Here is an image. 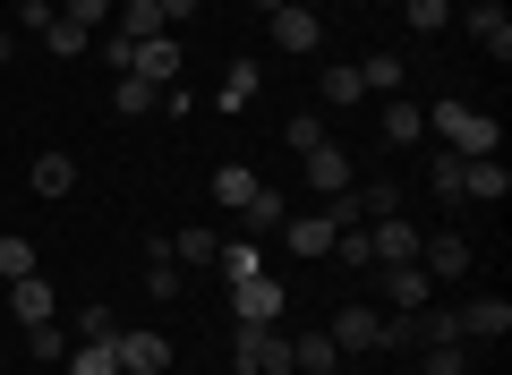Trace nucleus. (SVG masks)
I'll list each match as a JSON object with an SVG mask.
<instances>
[{"instance_id":"obj_13","label":"nucleus","mask_w":512,"mask_h":375,"mask_svg":"<svg viewBox=\"0 0 512 375\" xmlns=\"http://www.w3.org/2000/svg\"><path fill=\"white\" fill-rule=\"evenodd\" d=\"M453 316H461V341H504L512 333V299H470Z\"/></svg>"},{"instance_id":"obj_26","label":"nucleus","mask_w":512,"mask_h":375,"mask_svg":"<svg viewBox=\"0 0 512 375\" xmlns=\"http://www.w3.org/2000/svg\"><path fill=\"white\" fill-rule=\"evenodd\" d=\"M291 248H299V256H333V222H325V214H299V222H291Z\"/></svg>"},{"instance_id":"obj_24","label":"nucleus","mask_w":512,"mask_h":375,"mask_svg":"<svg viewBox=\"0 0 512 375\" xmlns=\"http://www.w3.org/2000/svg\"><path fill=\"white\" fill-rule=\"evenodd\" d=\"M350 197H359L367 222H384V214H402V179H367V188H350Z\"/></svg>"},{"instance_id":"obj_33","label":"nucleus","mask_w":512,"mask_h":375,"mask_svg":"<svg viewBox=\"0 0 512 375\" xmlns=\"http://www.w3.org/2000/svg\"><path fill=\"white\" fill-rule=\"evenodd\" d=\"M461 171H470V162H461L453 145H444V154L427 162V188H436V197H461Z\"/></svg>"},{"instance_id":"obj_9","label":"nucleus","mask_w":512,"mask_h":375,"mask_svg":"<svg viewBox=\"0 0 512 375\" xmlns=\"http://www.w3.org/2000/svg\"><path fill=\"white\" fill-rule=\"evenodd\" d=\"M419 265L436 273V282H461V273L478 265V248H470L461 231H436V239H419Z\"/></svg>"},{"instance_id":"obj_44","label":"nucleus","mask_w":512,"mask_h":375,"mask_svg":"<svg viewBox=\"0 0 512 375\" xmlns=\"http://www.w3.org/2000/svg\"><path fill=\"white\" fill-rule=\"evenodd\" d=\"M393 9H402V0H393Z\"/></svg>"},{"instance_id":"obj_21","label":"nucleus","mask_w":512,"mask_h":375,"mask_svg":"<svg viewBox=\"0 0 512 375\" xmlns=\"http://www.w3.org/2000/svg\"><path fill=\"white\" fill-rule=\"evenodd\" d=\"M214 256H222V239L205 231V222H188V231L171 239V265H214Z\"/></svg>"},{"instance_id":"obj_27","label":"nucleus","mask_w":512,"mask_h":375,"mask_svg":"<svg viewBox=\"0 0 512 375\" xmlns=\"http://www.w3.org/2000/svg\"><path fill=\"white\" fill-rule=\"evenodd\" d=\"M26 273H35V239L9 231V239H0V282H26Z\"/></svg>"},{"instance_id":"obj_17","label":"nucleus","mask_w":512,"mask_h":375,"mask_svg":"<svg viewBox=\"0 0 512 375\" xmlns=\"http://www.w3.org/2000/svg\"><path fill=\"white\" fill-rule=\"evenodd\" d=\"M504 188H512V171H504V154H478L470 171H461V197H487V205H504Z\"/></svg>"},{"instance_id":"obj_37","label":"nucleus","mask_w":512,"mask_h":375,"mask_svg":"<svg viewBox=\"0 0 512 375\" xmlns=\"http://www.w3.org/2000/svg\"><path fill=\"white\" fill-rule=\"evenodd\" d=\"M316 145H325V120H316V111H299V120H291V154H316Z\"/></svg>"},{"instance_id":"obj_22","label":"nucleus","mask_w":512,"mask_h":375,"mask_svg":"<svg viewBox=\"0 0 512 375\" xmlns=\"http://www.w3.org/2000/svg\"><path fill=\"white\" fill-rule=\"evenodd\" d=\"M359 86L367 94H402V52H367L359 60Z\"/></svg>"},{"instance_id":"obj_29","label":"nucleus","mask_w":512,"mask_h":375,"mask_svg":"<svg viewBox=\"0 0 512 375\" xmlns=\"http://www.w3.org/2000/svg\"><path fill=\"white\" fill-rule=\"evenodd\" d=\"M214 265H222V282H248V273H265V256H256V239H231Z\"/></svg>"},{"instance_id":"obj_11","label":"nucleus","mask_w":512,"mask_h":375,"mask_svg":"<svg viewBox=\"0 0 512 375\" xmlns=\"http://www.w3.org/2000/svg\"><path fill=\"white\" fill-rule=\"evenodd\" d=\"M461 26H470V43H487L495 60H512V18L495 9V0H470V9H453Z\"/></svg>"},{"instance_id":"obj_25","label":"nucleus","mask_w":512,"mask_h":375,"mask_svg":"<svg viewBox=\"0 0 512 375\" xmlns=\"http://www.w3.org/2000/svg\"><path fill=\"white\" fill-rule=\"evenodd\" d=\"M120 341V333H111ZM111 341H77V358H69V375H120V350Z\"/></svg>"},{"instance_id":"obj_20","label":"nucleus","mask_w":512,"mask_h":375,"mask_svg":"<svg viewBox=\"0 0 512 375\" xmlns=\"http://www.w3.org/2000/svg\"><path fill=\"white\" fill-rule=\"evenodd\" d=\"M256 188H265V179H256V171H248V162H222V171H214V197H222V205H231V214H239V205H248V197H256Z\"/></svg>"},{"instance_id":"obj_14","label":"nucleus","mask_w":512,"mask_h":375,"mask_svg":"<svg viewBox=\"0 0 512 375\" xmlns=\"http://www.w3.org/2000/svg\"><path fill=\"white\" fill-rule=\"evenodd\" d=\"M376 128H384V145H419V137H427V111L410 103V94H384Z\"/></svg>"},{"instance_id":"obj_16","label":"nucleus","mask_w":512,"mask_h":375,"mask_svg":"<svg viewBox=\"0 0 512 375\" xmlns=\"http://www.w3.org/2000/svg\"><path fill=\"white\" fill-rule=\"evenodd\" d=\"M9 307H18V324H52V316H60V299H52V282H43V273L9 282Z\"/></svg>"},{"instance_id":"obj_15","label":"nucleus","mask_w":512,"mask_h":375,"mask_svg":"<svg viewBox=\"0 0 512 375\" xmlns=\"http://www.w3.org/2000/svg\"><path fill=\"white\" fill-rule=\"evenodd\" d=\"M342 367V350H333V333L316 324V333H291V375H333Z\"/></svg>"},{"instance_id":"obj_23","label":"nucleus","mask_w":512,"mask_h":375,"mask_svg":"<svg viewBox=\"0 0 512 375\" xmlns=\"http://www.w3.org/2000/svg\"><path fill=\"white\" fill-rule=\"evenodd\" d=\"M43 52H52V60H86L94 35H86V26H69V18H52V26H43Z\"/></svg>"},{"instance_id":"obj_31","label":"nucleus","mask_w":512,"mask_h":375,"mask_svg":"<svg viewBox=\"0 0 512 375\" xmlns=\"http://www.w3.org/2000/svg\"><path fill=\"white\" fill-rule=\"evenodd\" d=\"M419 367L427 375H470V358H461V341H419Z\"/></svg>"},{"instance_id":"obj_3","label":"nucleus","mask_w":512,"mask_h":375,"mask_svg":"<svg viewBox=\"0 0 512 375\" xmlns=\"http://www.w3.org/2000/svg\"><path fill=\"white\" fill-rule=\"evenodd\" d=\"M239 375H291V333H274V324H239Z\"/></svg>"},{"instance_id":"obj_18","label":"nucleus","mask_w":512,"mask_h":375,"mask_svg":"<svg viewBox=\"0 0 512 375\" xmlns=\"http://www.w3.org/2000/svg\"><path fill=\"white\" fill-rule=\"evenodd\" d=\"M256 86H265V69H256V60H231L214 103H222V111H248V103H256Z\"/></svg>"},{"instance_id":"obj_34","label":"nucleus","mask_w":512,"mask_h":375,"mask_svg":"<svg viewBox=\"0 0 512 375\" xmlns=\"http://www.w3.org/2000/svg\"><path fill=\"white\" fill-rule=\"evenodd\" d=\"M402 18L419 26V35H444V26H453V9H444V0H402Z\"/></svg>"},{"instance_id":"obj_19","label":"nucleus","mask_w":512,"mask_h":375,"mask_svg":"<svg viewBox=\"0 0 512 375\" xmlns=\"http://www.w3.org/2000/svg\"><path fill=\"white\" fill-rule=\"evenodd\" d=\"M26 179H35V197H69V188H77V162L69 154H35V171H26Z\"/></svg>"},{"instance_id":"obj_8","label":"nucleus","mask_w":512,"mask_h":375,"mask_svg":"<svg viewBox=\"0 0 512 375\" xmlns=\"http://www.w3.org/2000/svg\"><path fill=\"white\" fill-rule=\"evenodd\" d=\"M265 26H274V52H316V43H325V18H316V9H299V0H282Z\"/></svg>"},{"instance_id":"obj_39","label":"nucleus","mask_w":512,"mask_h":375,"mask_svg":"<svg viewBox=\"0 0 512 375\" xmlns=\"http://www.w3.org/2000/svg\"><path fill=\"white\" fill-rule=\"evenodd\" d=\"M154 9H163V26H188V18L205 9V0H154Z\"/></svg>"},{"instance_id":"obj_42","label":"nucleus","mask_w":512,"mask_h":375,"mask_svg":"<svg viewBox=\"0 0 512 375\" xmlns=\"http://www.w3.org/2000/svg\"><path fill=\"white\" fill-rule=\"evenodd\" d=\"M350 375H376V367H350Z\"/></svg>"},{"instance_id":"obj_43","label":"nucleus","mask_w":512,"mask_h":375,"mask_svg":"<svg viewBox=\"0 0 512 375\" xmlns=\"http://www.w3.org/2000/svg\"><path fill=\"white\" fill-rule=\"evenodd\" d=\"M342 9H359V0H342Z\"/></svg>"},{"instance_id":"obj_28","label":"nucleus","mask_w":512,"mask_h":375,"mask_svg":"<svg viewBox=\"0 0 512 375\" xmlns=\"http://www.w3.org/2000/svg\"><path fill=\"white\" fill-rule=\"evenodd\" d=\"M111 111H120V120H146V111H154V86H146V77H120V86H111Z\"/></svg>"},{"instance_id":"obj_2","label":"nucleus","mask_w":512,"mask_h":375,"mask_svg":"<svg viewBox=\"0 0 512 375\" xmlns=\"http://www.w3.org/2000/svg\"><path fill=\"white\" fill-rule=\"evenodd\" d=\"M325 333H333V350H342V358H367V350L393 341V316H384V307H342Z\"/></svg>"},{"instance_id":"obj_1","label":"nucleus","mask_w":512,"mask_h":375,"mask_svg":"<svg viewBox=\"0 0 512 375\" xmlns=\"http://www.w3.org/2000/svg\"><path fill=\"white\" fill-rule=\"evenodd\" d=\"M427 128H436V137L453 145L461 162H478V154H504V128H495L478 103H436V111H427Z\"/></svg>"},{"instance_id":"obj_36","label":"nucleus","mask_w":512,"mask_h":375,"mask_svg":"<svg viewBox=\"0 0 512 375\" xmlns=\"http://www.w3.org/2000/svg\"><path fill=\"white\" fill-rule=\"evenodd\" d=\"M26 350H35V358H60V350H69V333H60V324H26Z\"/></svg>"},{"instance_id":"obj_40","label":"nucleus","mask_w":512,"mask_h":375,"mask_svg":"<svg viewBox=\"0 0 512 375\" xmlns=\"http://www.w3.org/2000/svg\"><path fill=\"white\" fill-rule=\"evenodd\" d=\"M9 52H18V43H9V26H0V60H9Z\"/></svg>"},{"instance_id":"obj_10","label":"nucleus","mask_w":512,"mask_h":375,"mask_svg":"<svg viewBox=\"0 0 512 375\" xmlns=\"http://www.w3.org/2000/svg\"><path fill=\"white\" fill-rule=\"evenodd\" d=\"M299 162H308V188H316V197H342V188H359V171H350V154H342V145H316V154H299Z\"/></svg>"},{"instance_id":"obj_38","label":"nucleus","mask_w":512,"mask_h":375,"mask_svg":"<svg viewBox=\"0 0 512 375\" xmlns=\"http://www.w3.org/2000/svg\"><path fill=\"white\" fill-rule=\"evenodd\" d=\"M77 324H86V341H111V333H120V316H111V307H86Z\"/></svg>"},{"instance_id":"obj_7","label":"nucleus","mask_w":512,"mask_h":375,"mask_svg":"<svg viewBox=\"0 0 512 375\" xmlns=\"http://www.w3.org/2000/svg\"><path fill=\"white\" fill-rule=\"evenodd\" d=\"M384 282V316H419L427 307V265H376Z\"/></svg>"},{"instance_id":"obj_30","label":"nucleus","mask_w":512,"mask_h":375,"mask_svg":"<svg viewBox=\"0 0 512 375\" xmlns=\"http://www.w3.org/2000/svg\"><path fill=\"white\" fill-rule=\"evenodd\" d=\"M359 94H367L359 86V60H333V69H325V103L342 111V103H359Z\"/></svg>"},{"instance_id":"obj_41","label":"nucleus","mask_w":512,"mask_h":375,"mask_svg":"<svg viewBox=\"0 0 512 375\" xmlns=\"http://www.w3.org/2000/svg\"><path fill=\"white\" fill-rule=\"evenodd\" d=\"M444 9H470V0H444Z\"/></svg>"},{"instance_id":"obj_4","label":"nucleus","mask_w":512,"mask_h":375,"mask_svg":"<svg viewBox=\"0 0 512 375\" xmlns=\"http://www.w3.org/2000/svg\"><path fill=\"white\" fill-rule=\"evenodd\" d=\"M282 307H291V290H282L274 273H248V282H231V324H274Z\"/></svg>"},{"instance_id":"obj_6","label":"nucleus","mask_w":512,"mask_h":375,"mask_svg":"<svg viewBox=\"0 0 512 375\" xmlns=\"http://www.w3.org/2000/svg\"><path fill=\"white\" fill-rule=\"evenodd\" d=\"M367 265H419V222H402V214L367 222Z\"/></svg>"},{"instance_id":"obj_35","label":"nucleus","mask_w":512,"mask_h":375,"mask_svg":"<svg viewBox=\"0 0 512 375\" xmlns=\"http://www.w3.org/2000/svg\"><path fill=\"white\" fill-rule=\"evenodd\" d=\"M60 18H69V26H86V35H103V26H111V0H69Z\"/></svg>"},{"instance_id":"obj_32","label":"nucleus","mask_w":512,"mask_h":375,"mask_svg":"<svg viewBox=\"0 0 512 375\" xmlns=\"http://www.w3.org/2000/svg\"><path fill=\"white\" fill-rule=\"evenodd\" d=\"M239 214H248V231H274V222H291V205H282L274 188H256V197L239 205Z\"/></svg>"},{"instance_id":"obj_12","label":"nucleus","mask_w":512,"mask_h":375,"mask_svg":"<svg viewBox=\"0 0 512 375\" xmlns=\"http://www.w3.org/2000/svg\"><path fill=\"white\" fill-rule=\"evenodd\" d=\"M111 350H120V375H163V367H171V341H163V333H128V324H120Z\"/></svg>"},{"instance_id":"obj_5","label":"nucleus","mask_w":512,"mask_h":375,"mask_svg":"<svg viewBox=\"0 0 512 375\" xmlns=\"http://www.w3.org/2000/svg\"><path fill=\"white\" fill-rule=\"evenodd\" d=\"M120 77H146L154 94H163V86H180V43H171V35H146V43H128V69H120Z\"/></svg>"}]
</instances>
